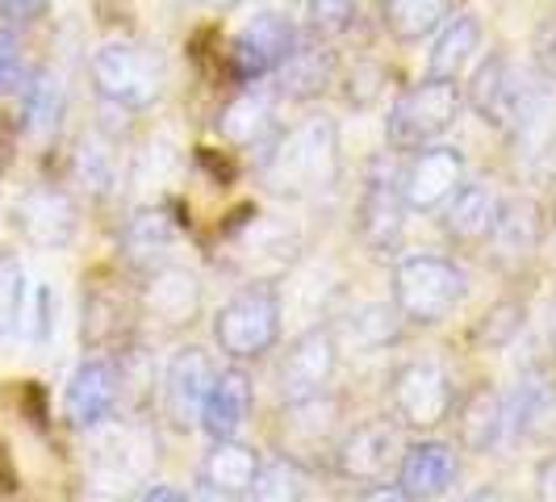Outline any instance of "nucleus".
I'll list each match as a JSON object with an SVG mask.
<instances>
[{"label":"nucleus","mask_w":556,"mask_h":502,"mask_svg":"<svg viewBox=\"0 0 556 502\" xmlns=\"http://www.w3.org/2000/svg\"><path fill=\"white\" fill-rule=\"evenodd\" d=\"M343 172V155H339V126L327 113L306 117L302 126H293L285 139L268 151L264 160V176L268 185L285 197H318L331 193Z\"/></svg>","instance_id":"1"},{"label":"nucleus","mask_w":556,"mask_h":502,"mask_svg":"<svg viewBox=\"0 0 556 502\" xmlns=\"http://www.w3.org/2000/svg\"><path fill=\"white\" fill-rule=\"evenodd\" d=\"M469 298V277L456 260L435 251L402 255L393 268V306L415 327H435L452 318Z\"/></svg>","instance_id":"2"},{"label":"nucleus","mask_w":556,"mask_h":502,"mask_svg":"<svg viewBox=\"0 0 556 502\" xmlns=\"http://www.w3.org/2000/svg\"><path fill=\"white\" fill-rule=\"evenodd\" d=\"M280 318H285V306H280L277 289L268 280H251L248 289H239L230 302L218 306L214 339L226 361H260L280 343Z\"/></svg>","instance_id":"3"},{"label":"nucleus","mask_w":556,"mask_h":502,"mask_svg":"<svg viewBox=\"0 0 556 502\" xmlns=\"http://www.w3.org/2000/svg\"><path fill=\"white\" fill-rule=\"evenodd\" d=\"M88 72H92L97 97L117 105V110H147L164 92V63H160V55L151 47H142V42H130V38L101 42Z\"/></svg>","instance_id":"4"},{"label":"nucleus","mask_w":556,"mask_h":502,"mask_svg":"<svg viewBox=\"0 0 556 502\" xmlns=\"http://www.w3.org/2000/svg\"><path fill=\"white\" fill-rule=\"evenodd\" d=\"M460 105H465V97H460L456 80L427 76V80L410 84L393 101L390 117H386V139H390L393 151H422L456 122Z\"/></svg>","instance_id":"5"},{"label":"nucleus","mask_w":556,"mask_h":502,"mask_svg":"<svg viewBox=\"0 0 556 502\" xmlns=\"http://www.w3.org/2000/svg\"><path fill=\"white\" fill-rule=\"evenodd\" d=\"M393 415L410 431H435L456 411V386L435 361H406L390 377Z\"/></svg>","instance_id":"6"},{"label":"nucleus","mask_w":556,"mask_h":502,"mask_svg":"<svg viewBox=\"0 0 556 502\" xmlns=\"http://www.w3.org/2000/svg\"><path fill=\"white\" fill-rule=\"evenodd\" d=\"M339 368V339L331 327H309L302 331L277 364V393L285 406H298L309 398H323Z\"/></svg>","instance_id":"7"},{"label":"nucleus","mask_w":556,"mask_h":502,"mask_svg":"<svg viewBox=\"0 0 556 502\" xmlns=\"http://www.w3.org/2000/svg\"><path fill=\"white\" fill-rule=\"evenodd\" d=\"M293 51H298L293 22L277 9H264L230 38V72L239 84H255L264 76H277Z\"/></svg>","instance_id":"8"},{"label":"nucleus","mask_w":556,"mask_h":502,"mask_svg":"<svg viewBox=\"0 0 556 502\" xmlns=\"http://www.w3.org/2000/svg\"><path fill=\"white\" fill-rule=\"evenodd\" d=\"M402 431L390 418H372V423H361L343 436V444L334 448V465L348 481H368V486H381L390 469H397L402 461Z\"/></svg>","instance_id":"9"},{"label":"nucleus","mask_w":556,"mask_h":502,"mask_svg":"<svg viewBox=\"0 0 556 502\" xmlns=\"http://www.w3.org/2000/svg\"><path fill=\"white\" fill-rule=\"evenodd\" d=\"M465 185V155L456 147H422L415 151L410 167L402 172V197L418 214L444 210L447 197Z\"/></svg>","instance_id":"10"},{"label":"nucleus","mask_w":556,"mask_h":502,"mask_svg":"<svg viewBox=\"0 0 556 502\" xmlns=\"http://www.w3.org/2000/svg\"><path fill=\"white\" fill-rule=\"evenodd\" d=\"M122 398V377H117V364L113 361H84L72 377H67V390H63V415L76 431H92L113 415Z\"/></svg>","instance_id":"11"},{"label":"nucleus","mask_w":556,"mask_h":502,"mask_svg":"<svg viewBox=\"0 0 556 502\" xmlns=\"http://www.w3.org/2000/svg\"><path fill=\"white\" fill-rule=\"evenodd\" d=\"M218 377V364L201 348H180L164 368V411L176 427H189L201 418V402Z\"/></svg>","instance_id":"12"},{"label":"nucleus","mask_w":556,"mask_h":502,"mask_svg":"<svg viewBox=\"0 0 556 502\" xmlns=\"http://www.w3.org/2000/svg\"><path fill=\"white\" fill-rule=\"evenodd\" d=\"M260 474V452L239 440H214L197 465V486L210 502H239L251 494Z\"/></svg>","instance_id":"13"},{"label":"nucleus","mask_w":556,"mask_h":502,"mask_svg":"<svg viewBox=\"0 0 556 502\" xmlns=\"http://www.w3.org/2000/svg\"><path fill=\"white\" fill-rule=\"evenodd\" d=\"M406 197H402V180L393 176H368L356 205V230L372 251H393L402 243V230H406Z\"/></svg>","instance_id":"14"},{"label":"nucleus","mask_w":556,"mask_h":502,"mask_svg":"<svg viewBox=\"0 0 556 502\" xmlns=\"http://www.w3.org/2000/svg\"><path fill=\"white\" fill-rule=\"evenodd\" d=\"M456 477H460V461H456V448L444 444V440L406 444L402 461H397V486L415 502L444 499L447 490L456 486Z\"/></svg>","instance_id":"15"},{"label":"nucleus","mask_w":556,"mask_h":502,"mask_svg":"<svg viewBox=\"0 0 556 502\" xmlns=\"http://www.w3.org/2000/svg\"><path fill=\"white\" fill-rule=\"evenodd\" d=\"M13 218H17L22 239L42 251H59L76 239V205H72V197L59 193V189H29L17 201Z\"/></svg>","instance_id":"16"},{"label":"nucleus","mask_w":556,"mask_h":502,"mask_svg":"<svg viewBox=\"0 0 556 502\" xmlns=\"http://www.w3.org/2000/svg\"><path fill=\"white\" fill-rule=\"evenodd\" d=\"M235 264L251 273L255 280L264 277H277L285 273L293 260H298V230L285 223H273V218H255L251 226H243L239 235H235Z\"/></svg>","instance_id":"17"},{"label":"nucleus","mask_w":556,"mask_h":502,"mask_svg":"<svg viewBox=\"0 0 556 502\" xmlns=\"http://www.w3.org/2000/svg\"><path fill=\"white\" fill-rule=\"evenodd\" d=\"M540 239H544V214H540V205H535L531 197H510V201H502L498 218H494V230L485 235L490 255H494L498 264H506V268H519L523 260H531L535 248H540Z\"/></svg>","instance_id":"18"},{"label":"nucleus","mask_w":556,"mask_h":502,"mask_svg":"<svg viewBox=\"0 0 556 502\" xmlns=\"http://www.w3.org/2000/svg\"><path fill=\"white\" fill-rule=\"evenodd\" d=\"M251 415V377L243 364H230V368H218L214 386L201 402V431L210 440H235L243 431V423Z\"/></svg>","instance_id":"19"},{"label":"nucleus","mask_w":556,"mask_h":502,"mask_svg":"<svg viewBox=\"0 0 556 502\" xmlns=\"http://www.w3.org/2000/svg\"><path fill=\"white\" fill-rule=\"evenodd\" d=\"M469 101H473L477 113H481L485 122H498V126L523 122V113H528V92H523L519 76L510 72V63H506L502 55H494L473 76Z\"/></svg>","instance_id":"20"},{"label":"nucleus","mask_w":556,"mask_h":502,"mask_svg":"<svg viewBox=\"0 0 556 502\" xmlns=\"http://www.w3.org/2000/svg\"><path fill=\"white\" fill-rule=\"evenodd\" d=\"M142 306L151 310V318H160L167 327H185L193 323L201 310V280L185 268H155L151 280L142 285Z\"/></svg>","instance_id":"21"},{"label":"nucleus","mask_w":556,"mask_h":502,"mask_svg":"<svg viewBox=\"0 0 556 502\" xmlns=\"http://www.w3.org/2000/svg\"><path fill=\"white\" fill-rule=\"evenodd\" d=\"M498 193L490 185H460L444 205V230L456 243H485L498 218Z\"/></svg>","instance_id":"22"},{"label":"nucleus","mask_w":556,"mask_h":502,"mask_svg":"<svg viewBox=\"0 0 556 502\" xmlns=\"http://www.w3.org/2000/svg\"><path fill=\"white\" fill-rule=\"evenodd\" d=\"M506 436V415H502V393L490 386H477L469 398L456 402V440L469 452H490Z\"/></svg>","instance_id":"23"},{"label":"nucleus","mask_w":556,"mask_h":502,"mask_svg":"<svg viewBox=\"0 0 556 502\" xmlns=\"http://www.w3.org/2000/svg\"><path fill=\"white\" fill-rule=\"evenodd\" d=\"M477 47H481V26H477V17L456 13L452 22L440 26V38H435V47H431V55H427V76H435V80H456V76L473 63Z\"/></svg>","instance_id":"24"},{"label":"nucleus","mask_w":556,"mask_h":502,"mask_svg":"<svg viewBox=\"0 0 556 502\" xmlns=\"http://www.w3.org/2000/svg\"><path fill=\"white\" fill-rule=\"evenodd\" d=\"M452 13V0H381L386 29L402 42H418L422 34H435Z\"/></svg>","instance_id":"25"},{"label":"nucleus","mask_w":556,"mask_h":502,"mask_svg":"<svg viewBox=\"0 0 556 502\" xmlns=\"http://www.w3.org/2000/svg\"><path fill=\"white\" fill-rule=\"evenodd\" d=\"M63 105H67V92H63V80L55 72H38L29 84H22V117L34 135H47L55 130L59 117H63Z\"/></svg>","instance_id":"26"},{"label":"nucleus","mask_w":556,"mask_h":502,"mask_svg":"<svg viewBox=\"0 0 556 502\" xmlns=\"http://www.w3.org/2000/svg\"><path fill=\"white\" fill-rule=\"evenodd\" d=\"M397 306H381V302H368V306L352 310L339 327H331L334 339H352L361 352H372V348H381V343H390L393 335H397Z\"/></svg>","instance_id":"27"},{"label":"nucleus","mask_w":556,"mask_h":502,"mask_svg":"<svg viewBox=\"0 0 556 502\" xmlns=\"http://www.w3.org/2000/svg\"><path fill=\"white\" fill-rule=\"evenodd\" d=\"M277 76L289 97H314L331 80V51L327 47H298L293 55L285 59V67Z\"/></svg>","instance_id":"28"},{"label":"nucleus","mask_w":556,"mask_h":502,"mask_svg":"<svg viewBox=\"0 0 556 502\" xmlns=\"http://www.w3.org/2000/svg\"><path fill=\"white\" fill-rule=\"evenodd\" d=\"M176 239V226L167 223L160 210H139L126 230H122V243H126V255L135 264H155V255H164Z\"/></svg>","instance_id":"29"},{"label":"nucleus","mask_w":556,"mask_h":502,"mask_svg":"<svg viewBox=\"0 0 556 502\" xmlns=\"http://www.w3.org/2000/svg\"><path fill=\"white\" fill-rule=\"evenodd\" d=\"M251 502H306V474L298 461L277 456V461H260V474L251 486Z\"/></svg>","instance_id":"30"},{"label":"nucleus","mask_w":556,"mask_h":502,"mask_svg":"<svg viewBox=\"0 0 556 502\" xmlns=\"http://www.w3.org/2000/svg\"><path fill=\"white\" fill-rule=\"evenodd\" d=\"M29 280L17 255H0V339H13L22 327V310H26Z\"/></svg>","instance_id":"31"},{"label":"nucleus","mask_w":556,"mask_h":502,"mask_svg":"<svg viewBox=\"0 0 556 502\" xmlns=\"http://www.w3.org/2000/svg\"><path fill=\"white\" fill-rule=\"evenodd\" d=\"M264 130H268V101H264V97L243 92V97H235L223 110V135L230 142L248 147V142H255Z\"/></svg>","instance_id":"32"},{"label":"nucleus","mask_w":556,"mask_h":502,"mask_svg":"<svg viewBox=\"0 0 556 502\" xmlns=\"http://www.w3.org/2000/svg\"><path fill=\"white\" fill-rule=\"evenodd\" d=\"M51 331H55V293H51V285H29L17 335H26L29 343H47Z\"/></svg>","instance_id":"33"},{"label":"nucleus","mask_w":556,"mask_h":502,"mask_svg":"<svg viewBox=\"0 0 556 502\" xmlns=\"http://www.w3.org/2000/svg\"><path fill=\"white\" fill-rule=\"evenodd\" d=\"M523 318H528V306H519V302H498L494 310H485V318H481V327H477V343H490V348L510 343L515 335L523 331Z\"/></svg>","instance_id":"34"},{"label":"nucleus","mask_w":556,"mask_h":502,"mask_svg":"<svg viewBox=\"0 0 556 502\" xmlns=\"http://www.w3.org/2000/svg\"><path fill=\"white\" fill-rule=\"evenodd\" d=\"M306 17L314 34L334 38L356 22V0H306Z\"/></svg>","instance_id":"35"},{"label":"nucleus","mask_w":556,"mask_h":502,"mask_svg":"<svg viewBox=\"0 0 556 502\" xmlns=\"http://www.w3.org/2000/svg\"><path fill=\"white\" fill-rule=\"evenodd\" d=\"M26 84V63H22V42L9 34V29H0V97H9V92H17Z\"/></svg>","instance_id":"36"},{"label":"nucleus","mask_w":556,"mask_h":502,"mask_svg":"<svg viewBox=\"0 0 556 502\" xmlns=\"http://www.w3.org/2000/svg\"><path fill=\"white\" fill-rule=\"evenodd\" d=\"M47 4H51V0H0V13H4L9 22H34V17L47 13Z\"/></svg>","instance_id":"37"},{"label":"nucleus","mask_w":556,"mask_h":502,"mask_svg":"<svg viewBox=\"0 0 556 502\" xmlns=\"http://www.w3.org/2000/svg\"><path fill=\"white\" fill-rule=\"evenodd\" d=\"M535 502H556V456L544 461L535 474Z\"/></svg>","instance_id":"38"},{"label":"nucleus","mask_w":556,"mask_h":502,"mask_svg":"<svg viewBox=\"0 0 556 502\" xmlns=\"http://www.w3.org/2000/svg\"><path fill=\"white\" fill-rule=\"evenodd\" d=\"M356 502H415L402 486H372V490H364Z\"/></svg>","instance_id":"39"},{"label":"nucleus","mask_w":556,"mask_h":502,"mask_svg":"<svg viewBox=\"0 0 556 502\" xmlns=\"http://www.w3.org/2000/svg\"><path fill=\"white\" fill-rule=\"evenodd\" d=\"M139 502H193L185 490H176V486H151Z\"/></svg>","instance_id":"40"},{"label":"nucleus","mask_w":556,"mask_h":502,"mask_svg":"<svg viewBox=\"0 0 556 502\" xmlns=\"http://www.w3.org/2000/svg\"><path fill=\"white\" fill-rule=\"evenodd\" d=\"M460 502H502V494L494 490V486H481V490H473V494H465Z\"/></svg>","instance_id":"41"},{"label":"nucleus","mask_w":556,"mask_h":502,"mask_svg":"<svg viewBox=\"0 0 556 502\" xmlns=\"http://www.w3.org/2000/svg\"><path fill=\"white\" fill-rule=\"evenodd\" d=\"M197 4H210V9H230V4H239V0H197Z\"/></svg>","instance_id":"42"},{"label":"nucleus","mask_w":556,"mask_h":502,"mask_svg":"<svg viewBox=\"0 0 556 502\" xmlns=\"http://www.w3.org/2000/svg\"><path fill=\"white\" fill-rule=\"evenodd\" d=\"M548 335H553V343H556V302H553V314H548Z\"/></svg>","instance_id":"43"}]
</instances>
